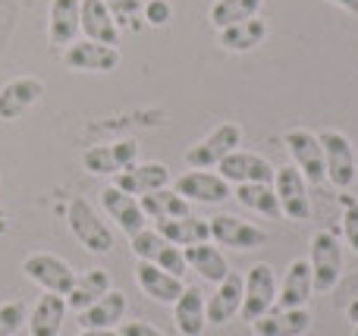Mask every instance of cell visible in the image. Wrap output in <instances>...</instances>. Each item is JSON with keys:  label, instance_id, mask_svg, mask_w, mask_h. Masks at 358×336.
<instances>
[{"label": "cell", "instance_id": "1", "mask_svg": "<svg viewBox=\"0 0 358 336\" xmlns=\"http://www.w3.org/2000/svg\"><path fill=\"white\" fill-rule=\"evenodd\" d=\"M66 224L73 230L76 242L92 255H110L113 251V230L98 217L92 205L85 198H73L66 207Z\"/></svg>", "mask_w": 358, "mask_h": 336}, {"label": "cell", "instance_id": "2", "mask_svg": "<svg viewBox=\"0 0 358 336\" xmlns=\"http://www.w3.org/2000/svg\"><path fill=\"white\" fill-rule=\"evenodd\" d=\"M311 283L317 293H330L343 277V245L330 230H317L308 245Z\"/></svg>", "mask_w": 358, "mask_h": 336}, {"label": "cell", "instance_id": "3", "mask_svg": "<svg viewBox=\"0 0 358 336\" xmlns=\"http://www.w3.org/2000/svg\"><path fill=\"white\" fill-rule=\"evenodd\" d=\"M317 142H321V148H324V170H327V180L334 182L340 192L352 189L355 180H358V157H355L352 142L336 129H324L321 136H317Z\"/></svg>", "mask_w": 358, "mask_h": 336}, {"label": "cell", "instance_id": "4", "mask_svg": "<svg viewBox=\"0 0 358 336\" xmlns=\"http://www.w3.org/2000/svg\"><path fill=\"white\" fill-rule=\"evenodd\" d=\"M277 305V274L271 264H255L242 277V308L239 314L245 321H258Z\"/></svg>", "mask_w": 358, "mask_h": 336}, {"label": "cell", "instance_id": "5", "mask_svg": "<svg viewBox=\"0 0 358 336\" xmlns=\"http://www.w3.org/2000/svg\"><path fill=\"white\" fill-rule=\"evenodd\" d=\"M239 145H242V129L236 123H220L214 132H208L201 142L192 145V148L185 151V163L195 167V170H210V167H217L223 157L233 154Z\"/></svg>", "mask_w": 358, "mask_h": 336}, {"label": "cell", "instance_id": "6", "mask_svg": "<svg viewBox=\"0 0 358 336\" xmlns=\"http://www.w3.org/2000/svg\"><path fill=\"white\" fill-rule=\"evenodd\" d=\"M273 192H277L283 217L296 220V224H302V220L311 217L308 182H305V176L299 173V167H289V163H286V167L273 170Z\"/></svg>", "mask_w": 358, "mask_h": 336}, {"label": "cell", "instance_id": "7", "mask_svg": "<svg viewBox=\"0 0 358 336\" xmlns=\"http://www.w3.org/2000/svg\"><path fill=\"white\" fill-rule=\"evenodd\" d=\"M22 274L29 277L35 286H41L44 293H57V295H66L69 289H73V283H76V270L69 268L63 258L44 255V251L25 258Z\"/></svg>", "mask_w": 358, "mask_h": 336}, {"label": "cell", "instance_id": "8", "mask_svg": "<svg viewBox=\"0 0 358 336\" xmlns=\"http://www.w3.org/2000/svg\"><path fill=\"white\" fill-rule=\"evenodd\" d=\"M283 142H286V151L292 154V161H296L292 167H299L305 182H308V186H321V182L327 180V170H324V148L315 132L289 129Z\"/></svg>", "mask_w": 358, "mask_h": 336}, {"label": "cell", "instance_id": "9", "mask_svg": "<svg viewBox=\"0 0 358 336\" xmlns=\"http://www.w3.org/2000/svg\"><path fill=\"white\" fill-rule=\"evenodd\" d=\"M138 163V142L136 138H123V142L110 145H94L82 154V167L94 176H117Z\"/></svg>", "mask_w": 358, "mask_h": 336}, {"label": "cell", "instance_id": "10", "mask_svg": "<svg viewBox=\"0 0 358 336\" xmlns=\"http://www.w3.org/2000/svg\"><path fill=\"white\" fill-rule=\"evenodd\" d=\"M273 163L261 154H252V151L236 148L229 157H223L217 163V173L229 182V186H245V182H264V186H273Z\"/></svg>", "mask_w": 358, "mask_h": 336}, {"label": "cell", "instance_id": "11", "mask_svg": "<svg viewBox=\"0 0 358 336\" xmlns=\"http://www.w3.org/2000/svg\"><path fill=\"white\" fill-rule=\"evenodd\" d=\"M132 251H136V258L138 261H151V264H157V268H164L167 274H173V277H182L185 274V255H182V249L173 242H167V239L161 236V233H151V230H142V233H136L132 236Z\"/></svg>", "mask_w": 358, "mask_h": 336}, {"label": "cell", "instance_id": "12", "mask_svg": "<svg viewBox=\"0 0 358 336\" xmlns=\"http://www.w3.org/2000/svg\"><path fill=\"white\" fill-rule=\"evenodd\" d=\"M210 226V239L223 249H236V251H255L267 242V233L258 226L245 224V220L233 217V214H217L208 220Z\"/></svg>", "mask_w": 358, "mask_h": 336}, {"label": "cell", "instance_id": "13", "mask_svg": "<svg viewBox=\"0 0 358 336\" xmlns=\"http://www.w3.org/2000/svg\"><path fill=\"white\" fill-rule=\"evenodd\" d=\"M173 189L189 205L192 201H195V205H223L227 198H233V186H229L220 173H208V170L182 173L173 182Z\"/></svg>", "mask_w": 358, "mask_h": 336}, {"label": "cell", "instance_id": "14", "mask_svg": "<svg viewBox=\"0 0 358 336\" xmlns=\"http://www.w3.org/2000/svg\"><path fill=\"white\" fill-rule=\"evenodd\" d=\"M120 48L113 44H98V41H73L63 50V63L76 73H113L120 66Z\"/></svg>", "mask_w": 358, "mask_h": 336}, {"label": "cell", "instance_id": "15", "mask_svg": "<svg viewBox=\"0 0 358 336\" xmlns=\"http://www.w3.org/2000/svg\"><path fill=\"white\" fill-rule=\"evenodd\" d=\"M136 283L151 302H157V305H173L179 295L185 293L182 277L167 274L164 268H157V264H151V261H138Z\"/></svg>", "mask_w": 358, "mask_h": 336}, {"label": "cell", "instance_id": "16", "mask_svg": "<svg viewBox=\"0 0 358 336\" xmlns=\"http://www.w3.org/2000/svg\"><path fill=\"white\" fill-rule=\"evenodd\" d=\"M44 94V82L41 79H31V75H19V79L6 82L0 88V119L3 123H13L19 119L29 107H35Z\"/></svg>", "mask_w": 358, "mask_h": 336}, {"label": "cell", "instance_id": "17", "mask_svg": "<svg viewBox=\"0 0 358 336\" xmlns=\"http://www.w3.org/2000/svg\"><path fill=\"white\" fill-rule=\"evenodd\" d=\"M101 205H104V211L117 220V226L129 239L136 236V233L145 230V220H148V217H145V211H142V205H138L136 195H126L123 189L107 186L104 192H101Z\"/></svg>", "mask_w": 358, "mask_h": 336}, {"label": "cell", "instance_id": "18", "mask_svg": "<svg viewBox=\"0 0 358 336\" xmlns=\"http://www.w3.org/2000/svg\"><path fill=\"white\" fill-rule=\"evenodd\" d=\"M170 182V167L167 163H157V161H148V163H132L129 170L117 173L113 186L123 189L126 195H148V192H157V189H167Z\"/></svg>", "mask_w": 358, "mask_h": 336}, {"label": "cell", "instance_id": "19", "mask_svg": "<svg viewBox=\"0 0 358 336\" xmlns=\"http://www.w3.org/2000/svg\"><path fill=\"white\" fill-rule=\"evenodd\" d=\"M315 293V283H311V268L308 258H296V261L286 268L283 283L277 286V308L289 312V308H305Z\"/></svg>", "mask_w": 358, "mask_h": 336}, {"label": "cell", "instance_id": "20", "mask_svg": "<svg viewBox=\"0 0 358 336\" xmlns=\"http://www.w3.org/2000/svg\"><path fill=\"white\" fill-rule=\"evenodd\" d=\"M79 29L88 41L113 44V48H117V41H120V25H117V19H113V10L104 0H82Z\"/></svg>", "mask_w": 358, "mask_h": 336}, {"label": "cell", "instance_id": "21", "mask_svg": "<svg viewBox=\"0 0 358 336\" xmlns=\"http://www.w3.org/2000/svg\"><path fill=\"white\" fill-rule=\"evenodd\" d=\"M66 295H57V293H44L41 299L35 302V308L29 312V336H60L63 330V321H66Z\"/></svg>", "mask_w": 358, "mask_h": 336}, {"label": "cell", "instance_id": "22", "mask_svg": "<svg viewBox=\"0 0 358 336\" xmlns=\"http://www.w3.org/2000/svg\"><path fill=\"white\" fill-rule=\"evenodd\" d=\"M242 308V277L236 270H229L220 283H217L214 295L208 299V324H229Z\"/></svg>", "mask_w": 358, "mask_h": 336}, {"label": "cell", "instance_id": "23", "mask_svg": "<svg viewBox=\"0 0 358 336\" xmlns=\"http://www.w3.org/2000/svg\"><path fill=\"white\" fill-rule=\"evenodd\" d=\"M82 0H50L48 10V38L54 48H69L79 35Z\"/></svg>", "mask_w": 358, "mask_h": 336}, {"label": "cell", "instance_id": "24", "mask_svg": "<svg viewBox=\"0 0 358 336\" xmlns=\"http://www.w3.org/2000/svg\"><path fill=\"white\" fill-rule=\"evenodd\" d=\"M173 321L182 336H201L208 327V299L198 286H185V293L173 302Z\"/></svg>", "mask_w": 358, "mask_h": 336}, {"label": "cell", "instance_id": "25", "mask_svg": "<svg viewBox=\"0 0 358 336\" xmlns=\"http://www.w3.org/2000/svg\"><path fill=\"white\" fill-rule=\"evenodd\" d=\"M258 336H305L311 327V312L308 308H277V312L261 314L258 321H252Z\"/></svg>", "mask_w": 358, "mask_h": 336}, {"label": "cell", "instance_id": "26", "mask_svg": "<svg viewBox=\"0 0 358 336\" xmlns=\"http://www.w3.org/2000/svg\"><path fill=\"white\" fill-rule=\"evenodd\" d=\"M126 308H129V299L120 289H110L94 305L79 312V324H82V330H107V327H117L126 318Z\"/></svg>", "mask_w": 358, "mask_h": 336}, {"label": "cell", "instance_id": "27", "mask_svg": "<svg viewBox=\"0 0 358 336\" xmlns=\"http://www.w3.org/2000/svg\"><path fill=\"white\" fill-rule=\"evenodd\" d=\"M110 289H113L110 274H107L104 268H92L88 274L76 277L73 289L66 293V305L73 308V312H85L88 305H94V302H98L101 295H107Z\"/></svg>", "mask_w": 358, "mask_h": 336}, {"label": "cell", "instance_id": "28", "mask_svg": "<svg viewBox=\"0 0 358 336\" xmlns=\"http://www.w3.org/2000/svg\"><path fill=\"white\" fill-rule=\"evenodd\" d=\"M217 38H220L223 50H229V54H245V50H255L267 38V22L261 16H252V19H245V22L220 29Z\"/></svg>", "mask_w": 358, "mask_h": 336}, {"label": "cell", "instance_id": "29", "mask_svg": "<svg viewBox=\"0 0 358 336\" xmlns=\"http://www.w3.org/2000/svg\"><path fill=\"white\" fill-rule=\"evenodd\" d=\"M182 255H185V264H189V268L195 270L201 280L214 283V286L229 274V264H227V258H223V251L217 249V245L198 242V245L182 249Z\"/></svg>", "mask_w": 358, "mask_h": 336}, {"label": "cell", "instance_id": "30", "mask_svg": "<svg viewBox=\"0 0 358 336\" xmlns=\"http://www.w3.org/2000/svg\"><path fill=\"white\" fill-rule=\"evenodd\" d=\"M157 233H161L167 242L179 245V249H189V245L208 242L210 239V226L201 217H173V220H157Z\"/></svg>", "mask_w": 358, "mask_h": 336}, {"label": "cell", "instance_id": "31", "mask_svg": "<svg viewBox=\"0 0 358 336\" xmlns=\"http://www.w3.org/2000/svg\"><path fill=\"white\" fill-rule=\"evenodd\" d=\"M145 217L151 220H173V217H192V207L176 189H157L138 198Z\"/></svg>", "mask_w": 358, "mask_h": 336}, {"label": "cell", "instance_id": "32", "mask_svg": "<svg viewBox=\"0 0 358 336\" xmlns=\"http://www.w3.org/2000/svg\"><path fill=\"white\" fill-rule=\"evenodd\" d=\"M233 195L248 207V211L261 214V217H267V220H280V217H283L273 186H264V182H245V186H236Z\"/></svg>", "mask_w": 358, "mask_h": 336}, {"label": "cell", "instance_id": "33", "mask_svg": "<svg viewBox=\"0 0 358 336\" xmlns=\"http://www.w3.org/2000/svg\"><path fill=\"white\" fill-rule=\"evenodd\" d=\"M261 6H264V0H217L208 16H210V25L220 31V29H227V25L245 22V19L258 16Z\"/></svg>", "mask_w": 358, "mask_h": 336}, {"label": "cell", "instance_id": "34", "mask_svg": "<svg viewBox=\"0 0 358 336\" xmlns=\"http://www.w3.org/2000/svg\"><path fill=\"white\" fill-rule=\"evenodd\" d=\"M25 321H29V308H25V302L16 299V302L0 305V336H16L25 327Z\"/></svg>", "mask_w": 358, "mask_h": 336}, {"label": "cell", "instance_id": "35", "mask_svg": "<svg viewBox=\"0 0 358 336\" xmlns=\"http://www.w3.org/2000/svg\"><path fill=\"white\" fill-rule=\"evenodd\" d=\"M343 205V236H346L349 249L358 255V198L355 195H340Z\"/></svg>", "mask_w": 358, "mask_h": 336}, {"label": "cell", "instance_id": "36", "mask_svg": "<svg viewBox=\"0 0 358 336\" xmlns=\"http://www.w3.org/2000/svg\"><path fill=\"white\" fill-rule=\"evenodd\" d=\"M170 16H173V6L167 0H148L145 3V22L148 25H167Z\"/></svg>", "mask_w": 358, "mask_h": 336}, {"label": "cell", "instance_id": "37", "mask_svg": "<svg viewBox=\"0 0 358 336\" xmlns=\"http://www.w3.org/2000/svg\"><path fill=\"white\" fill-rule=\"evenodd\" d=\"M120 336H164V333L155 324H148V321H126L120 327Z\"/></svg>", "mask_w": 358, "mask_h": 336}, {"label": "cell", "instance_id": "38", "mask_svg": "<svg viewBox=\"0 0 358 336\" xmlns=\"http://www.w3.org/2000/svg\"><path fill=\"white\" fill-rule=\"evenodd\" d=\"M327 3L340 6V10H346L349 16H358V0H327Z\"/></svg>", "mask_w": 358, "mask_h": 336}, {"label": "cell", "instance_id": "39", "mask_svg": "<svg viewBox=\"0 0 358 336\" xmlns=\"http://www.w3.org/2000/svg\"><path fill=\"white\" fill-rule=\"evenodd\" d=\"M79 336H120L117 327H107V330H82Z\"/></svg>", "mask_w": 358, "mask_h": 336}, {"label": "cell", "instance_id": "40", "mask_svg": "<svg viewBox=\"0 0 358 336\" xmlns=\"http://www.w3.org/2000/svg\"><path fill=\"white\" fill-rule=\"evenodd\" d=\"M346 318L352 321V324L358 327V299L355 302H349V308H346Z\"/></svg>", "mask_w": 358, "mask_h": 336}, {"label": "cell", "instance_id": "41", "mask_svg": "<svg viewBox=\"0 0 358 336\" xmlns=\"http://www.w3.org/2000/svg\"><path fill=\"white\" fill-rule=\"evenodd\" d=\"M352 336H358V327H355V330H352Z\"/></svg>", "mask_w": 358, "mask_h": 336}]
</instances>
